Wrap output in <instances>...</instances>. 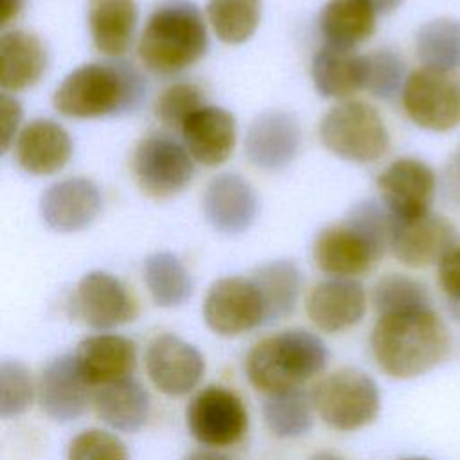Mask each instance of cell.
Listing matches in <instances>:
<instances>
[{"mask_svg":"<svg viewBox=\"0 0 460 460\" xmlns=\"http://www.w3.org/2000/svg\"><path fill=\"white\" fill-rule=\"evenodd\" d=\"M144 365L155 388L169 397L190 394L205 374L203 354L176 334L155 336L146 349Z\"/></svg>","mask_w":460,"mask_h":460,"instance_id":"9a60e30c","label":"cell"},{"mask_svg":"<svg viewBox=\"0 0 460 460\" xmlns=\"http://www.w3.org/2000/svg\"><path fill=\"white\" fill-rule=\"evenodd\" d=\"M309 460H345V458L336 453H331V451H318Z\"/></svg>","mask_w":460,"mask_h":460,"instance_id":"ee69618b","label":"cell"},{"mask_svg":"<svg viewBox=\"0 0 460 460\" xmlns=\"http://www.w3.org/2000/svg\"><path fill=\"white\" fill-rule=\"evenodd\" d=\"M381 203L395 219H413L431 212L437 192L433 169L413 156H402L388 164L377 176Z\"/></svg>","mask_w":460,"mask_h":460,"instance_id":"7c38bea8","label":"cell"},{"mask_svg":"<svg viewBox=\"0 0 460 460\" xmlns=\"http://www.w3.org/2000/svg\"><path fill=\"white\" fill-rule=\"evenodd\" d=\"M305 313L316 329L329 334L343 332L359 323L367 313L365 288L354 279L322 280L309 291Z\"/></svg>","mask_w":460,"mask_h":460,"instance_id":"ffe728a7","label":"cell"},{"mask_svg":"<svg viewBox=\"0 0 460 460\" xmlns=\"http://www.w3.org/2000/svg\"><path fill=\"white\" fill-rule=\"evenodd\" d=\"M70 156L72 138L56 120L32 119L16 135L14 158L29 174H54L66 165Z\"/></svg>","mask_w":460,"mask_h":460,"instance_id":"44dd1931","label":"cell"},{"mask_svg":"<svg viewBox=\"0 0 460 460\" xmlns=\"http://www.w3.org/2000/svg\"><path fill=\"white\" fill-rule=\"evenodd\" d=\"M262 417L268 429L279 438H296L307 435L314 422L311 392L291 388L266 395Z\"/></svg>","mask_w":460,"mask_h":460,"instance_id":"4dcf8cb0","label":"cell"},{"mask_svg":"<svg viewBox=\"0 0 460 460\" xmlns=\"http://www.w3.org/2000/svg\"><path fill=\"white\" fill-rule=\"evenodd\" d=\"M86 22L93 47L117 59L131 47L138 5L135 0H88Z\"/></svg>","mask_w":460,"mask_h":460,"instance_id":"d4e9b609","label":"cell"},{"mask_svg":"<svg viewBox=\"0 0 460 460\" xmlns=\"http://www.w3.org/2000/svg\"><path fill=\"white\" fill-rule=\"evenodd\" d=\"M66 460H129L126 444L113 433L90 428L68 442Z\"/></svg>","mask_w":460,"mask_h":460,"instance_id":"74e56055","label":"cell"},{"mask_svg":"<svg viewBox=\"0 0 460 460\" xmlns=\"http://www.w3.org/2000/svg\"><path fill=\"white\" fill-rule=\"evenodd\" d=\"M415 54L420 66L456 72L460 68V20L440 16L422 23L415 34Z\"/></svg>","mask_w":460,"mask_h":460,"instance_id":"1f68e13d","label":"cell"},{"mask_svg":"<svg viewBox=\"0 0 460 460\" xmlns=\"http://www.w3.org/2000/svg\"><path fill=\"white\" fill-rule=\"evenodd\" d=\"M36 395V385L31 370L18 359H2L0 363V415L13 419L25 413Z\"/></svg>","mask_w":460,"mask_h":460,"instance_id":"e575fe53","label":"cell"},{"mask_svg":"<svg viewBox=\"0 0 460 460\" xmlns=\"http://www.w3.org/2000/svg\"><path fill=\"white\" fill-rule=\"evenodd\" d=\"M377 14H386L395 11L404 0H365Z\"/></svg>","mask_w":460,"mask_h":460,"instance_id":"b9f144b4","label":"cell"},{"mask_svg":"<svg viewBox=\"0 0 460 460\" xmlns=\"http://www.w3.org/2000/svg\"><path fill=\"white\" fill-rule=\"evenodd\" d=\"M376 14L365 0H327L320 11L318 27L325 43L354 49L374 34Z\"/></svg>","mask_w":460,"mask_h":460,"instance_id":"83f0119b","label":"cell"},{"mask_svg":"<svg viewBox=\"0 0 460 460\" xmlns=\"http://www.w3.org/2000/svg\"><path fill=\"white\" fill-rule=\"evenodd\" d=\"M72 307L75 316L92 329L108 331L138 314V304L128 286L111 273L90 271L75 286Z\"/></svg>","mask_w":460,"mask_h":460,"instance_id":"4fadbf2b","label":"cell"},{"mask_svg":"<svg viewBox=\"0 0 460 460\" xmlns=\"http://www.w3.org/2000/svg\"><path fill=\"white\" fill-rule=\"evenodd\" d=\"M180 131L190 156L205 167L225 164L237 140L235 117L219 106L199 108L181 124Z\"/></svg>","mask_w":460,"mask_h":460,"instance_id":"7402d4cb","label":"cell"},{"mask_svg":"<svg viewBox=\"0 0 460 460\" xmlns=\"http://www.w3.org/2000/svg\"><path fill=\"white\" fill-rule=\"evenodd\" d=\"M74 358L90 386H104L133 374L137 347L126 336L101 332L83 338Z\"/></svg>","mask_w":460,"mask_h":460,"instance_id":"603a6c76","label":"cell"},{"mask_svg":"<svg viewBox=\"0 0 460 460\" xmlns=\"http://www.w3.org/2000/svg\"><path fill=\"white\" fill-rule=\"evenodd\" d=\"M460 243V234L451 219L428 212L413 219L392 216L390 252L404 266L428 268Z\"/></svg>","mask_w":460,"mask_h":460,"instance_id":"5bb4252c","label":"cell"},{"mask_svg":"<svg viewBox=\"0 0 460 460\" xmlns=\"http://www.w3.org/2000/svg\"><path fill=\"white\" fill-rule=\"evenodd\" d=\"M101 190L88 178H66L52 183L40 199L43 223L61 234L90 226L101 212Z\"/></svg>","mask_w":460,"mask_h":460,"instance_id":"d6986e66","label":"cell"},{"mask_svg":"<svg viewBox=\"0 0 460 460\" xmlns=\"http://www.w3.org/2000/svg\"><path fill=\"white\" fill-rule=\"evenodd\" d=\"M447 309H449L451 316L460 323V304H447Z\"/></svg>","mask_w":460,"mask_h":460,"instance_id":"f6af8a7d","label":"cell"},{"mask_svg":"<svg viewBox=\"0 0 460 460\" xmlns=\"http://www.w3.org/2000/svg\"><path fill=\"white\" fill-rule=\"evenodd\" d=\"M318 135L327 151L354 164H372L390 147V133L379 111L365 101H341L320 120Z\"/></svg>","mask_w":460,"mask_h":460,"instance_id":"8992f818","label":"cell"},{"mask_svg":"<svg viewBox=\"0 0 460 460\" xmlns=\"http://www.w3.org/2000/svg\"><path fill=\"white\" fill-rule=\"evenodd\" d=\"M92 406L95 415L111 429L137 433L149 419L151 397L147 390L129 376L99 386L92 395Z\"/></svg>","mask_w":460,"mask_h":460,"instance_id":"cb8c5ba5","label":"cell"},{"mask_svg":"<svg viewBox=\"0 0 460 460\" xmlns=\"http://www.w3.org/2000/svg\"><path fill=\"white\" fill-rule=\"evenodd\" d=\"M207 223L219 234L239 235L257 217L259 199L252 183L237 172H221L210 178L201 196Z\"/></svg>","mask_w":460,"mask_h":460,"instance_id":"2e32d148","label":"cell"},{"mask_svg":"<svg viewBox=\"0 0 460 460\" xmlns=\"http://www.w3.org/2000/svg\"><path fill=\"white\" fill-rule=\"evenodd\" d=\"M146 95V79L128 61H95L74 68L54 92L58 113L97 119L135 111Z\"/></svg>","mask_w":460,"mask_h":460,"instance_id":"3957f363","label":"cell"},{"mask_svg":"<svg viewBox=\"0 0 460 460\" xmlns=\"http://www.w3.org/2000/svg\"><path fill=\"white\" fill-rule=\"evenodd\" d=\"M90 388L74 354H61L41 368L36 381V397L49 419L70 422L81 417L92 402L93 394H90Z\"/></svg>","mask_w":460,"mask_h":460,"instance_id":"e0dca14e","label":"cell"},{"mask_svg":"<svg viewBox=\"0 0 460 460\" xmlns=\"http://www.w3.org/2000/svg\"><path fill=\"white\" fill-rule=\"evenodd\" d=\"M401 102L415 126L435 133L451 131L460 126V75L419 66L406 75Z\"/></svg>","mask_w":460,"mask_h":460,"instance_id":"ba28073f","label":"cell"},{"mask_svg":"<svg viewBox=\"0 0 460 460\" xmlns=\"http://www.w3.org/2000/svg\"><path fill=\"white\" fill-rule=\"evenodd\" d=\"M207 49L205 18L192 0H158L137 47L142 65L160 75L192 66Z\"/></svg>","mask_w":460,"mask_h":460,"instance_id":"277c9868","label":"cell"},{"mask_svg":"<svg viewBox=\"0 0 460 460\" xmlns=\"http://www.w3.org/2000/svg\"><path fill=\"white\" fill-rule=\"evenodd\" d=\"M22 104L7 95L5 92L0 95V126H2V133H0V140H2V153H7V149L11 147V144L14 142V135L18 131V126L22 122Z\"/></svg>","mask_w":460,"mask_h":460,"instance_id":"ab89813d","label":"cell"},{"mask_svg":"<svg viewBox=\"0 0 460 460\" xmlns=\"http://www.w3.org/2000/svg\"><path fill=\"white\" fill-rule=\"evenodd\" d=\"M138 187L151 198H169L181 192L192 180V156L183 144L165 133L144 137L131 158Z\"/></svg>","mask_w":460,"mask_h":460,"instance_id":"9c48e42d","label":"cell"},{"mask_svg":"<svg viewBox=\"0 0 460 460\" xmlns=\"http://www.w3.org/2000/svg\"><path fill=\"white\" fill-rule=\"evenodd\" d=\"M23 2L25 0H2V4H0V23L7 25L9 22H13L20 14V11L23 7Z\"/></svg>","mask_w":460,"mask_h":460,"instance_id":"60d3db41","label":"cell"},{"mask_svg":"<svg viewBox=\"0 0 460 460\" xmlns=\"http://www.w3.org/2000/svg\"><path fill=\"white\" fill-rule=\"evenodd\" d=\"M203 106V90L194 83L178 81L164 88L156 97L155 115L165 126L181 128V124Z\"/></svg>","mask_w":460,"mask_h":460,"instance_id":"8d00e7d4","label":"cell"},{"mask_svg":"<svg viewBox=\"0 0 460 460\" xmlns=\"http://www.w3.org/2000/svg\"><path fill=\"white\" fill-rule=\"evenodd\" d=\"M365 90L377 99H390L402 90L406 81L401 56L390 49L365 54Z\"/></svg>","mask_w":460,"mask_h":460,"instance_id":"d590c367","label":"cell"},{"mask_svg":"<svg viewBox=\"0 0 460 460\" xmlns=\"http://www.w3.org/2000/svg\"><path fill=\"white\" fill-rule=\"evenodd\" d=\"M365 54L325 43L313 58L311 77L316 92L327 99H347L365 90Z\"/></svg>","mask_w":460,"mask_h":460,"instance_id":"4316f807","label":"cell"},{"mask_svg":"<svg viewBox=\"0 0 460 460\" xmlns=\"http://www.w3.org/2000/svg\"><path fill=\"white\" fill-rule=\"evenodd\" d=\"M183 460H230V458L225 456V455H219L216 451H201V449H198V451L189 453Z\"/></svg>","mask_w":460,"mask_h":460,"instance_id":"7bdbcfd3","label":"cell"},{"mask_svg":"<svg viewBox=\"0 0 460 460\" xmlns=\"http://www.w3.org/2000/svg\"><path fill=\"white\" fill-rule=\"evenodd\" d=\"M437 279L447 304H460V243L437 264Z\"/></svg>","mask_w":460,"mask_h":460,"instance_id":"f35d334b","label":"cell"},{"mask_svg":"<svg viewBox=\"0 0 460 460\" xmlns=\"http://www.w3.org/2000/svg\"><path fill=\"white\" fill-rule=\"evenodd\" d=\"M207 327L219 336H239L266 323L264 302L252 277H223L203 300Z\"/></svg>","mask_w":460,"mask_h":460,"instance_id":"8fae6325","label":"cell"},{"mask_svg":"<svg viewBox=\"0 0 460 460\" xmlns=\"http://www.w3.org/2000/svg\"><path fill=\"white\" fill-rule=\"evenodd\" d=\"M185 420L190 435L210 447L234 446L248 431V411L243 399L221 385L201 388L190 399Z\"/></svg>","mask_w":460,"mask_h":460,"instance_id":"30bf717a","label":"cell"},{"mask_svg":"<svg viewBox=\"0 0 460 460\" xmlns=\"http://www.w3.org/2000/svg\"><path fill=\"white\" fill-rule=\"evenodd\" d=\"M300 126L293 113L270 110L252 120L244 137V153L255 167L279 171L289 165L300 149Z\"/></svg>","mask_w":460,"mask_h":460,"instance_id":"ac0fdd59","label":"cell"},{"mask_svg":"<svg viewBox=\"0 0 460 460\" xmlns=\"http://www.w3.org/2000/svg\"><path fill=\"white\" fill-rule=\"evenodd\" d=\"M392 214L374 199L358 201L341 223L322 228L313 243L320 271L352 279L368 273L390 250Z\"/></svg>","mask_w":460,"mask_h":460,"instance_id":"7a4b0ae2","label":"cell"},{"mask_svg":"<svg viewBox=\"0 0 460 460\" xmlns=\"http://www.w3.org/2000/svg\"><path fill=\"white\" fill-rule=\"evenodd\" d=\"M401 460H431V458H426V456H406V458H401Z\"/></svg>","mask_w":460,"mask_h":460,"instance_id":"bcb514c9","label":"cell"},{"mask_svg":"<svg viewBox=\"0 0 460 460\" xmlns=\"http://www.w3.org/2000/svg\"><path fill=\"white\" fill-rule=\"evenodd\" d=\"M372 304L381 316L431 307V296L420 280L404 273H386L372 289Z\"/></svg>","mask_w":460,"mask_h":460,"instance_id":"836d02e7","label":"cell"},{"mask_svg":"<svg viewBox=\"0 0 460 460\" xmlns=\"http://www.w3.org/2000/svg\"><path fill=\"white\" fill-rule=\"evenodd\" d=\"M252 280L259 288L264 302L266 323L282 320L296 309L302 291V273L289 259H277L261 264L252 273Z\"/></svg>","mask_w":460,"mask_h":460,"instance_id":"f1b7e54d","label":"cell"},{"mask_svg":"<svg viewBox=\"0 0 460 460\" xmlns=\"http://www.w3.org/2000/svg\"><path fill=\"white\" fill-rule=\"evenodd\" d=\"M370 350L390 377H419L451 352V334L433 307L381 314L370 332Z\"/></svg>","mask_w":460,"mask_h":460,"instance_id":"6da1fadb","label":"cell"},{"mask_svg":"<svg viewBox=\"0 0 460 460\" xmlns=\"http://www.w3.org/2000/svg\"><path fill=\"white\" fill-rule=\"evenodd\" d=\"M144 282L153 302L165 309L183 305L194 291V282L185 264L176 253L165 250L146 257Z\"/></svg>","mask_w":460,"mask_h":460,"instance_id":"f546056e","label":"cell"},{"mask_svg":"<svg viewBox=\"0 0 460 460\" xmlns=\"http://www.w3.org/2000/svg\"><path fill=\"white\" fill-rule=\"evenodd\" d=\"M207 16L219 41L239 45L259 27L261 0H208Z\"/></svg>","mask_w":460,"mask_h":460,"instance_id":"d6a6232c","label":"cell"},{"mask_svg":"<svg viewBox=\"0 0 460 460\" xmlns=\"http://www.w3.org/2000/svg\"><path fill=\"white\" fill-rule=\"evenodd\" d=\"M47 68L43 41L27 31H5L0 38V86L20 92L40 81Z\"/></svg>","mask_w":460,"mask_h":460,"instance_id":"484cf974","label":"cell"},{"mask_svg":"<svg viewBox=\"0 0 460 460\" xmlns=\"http://www.w3.org/2000/svg\"><path fill=\"white\" fill-rule=\"evenodd\" d=\"M311 399L318 417L338 431L361 429L372 424L381 410L376 381L354 367L320 377L311 388Z\"/></svg>","mask_w":460,"mask_h":460,"instance_id":"52a82bcc","label":"cell"},{"mask_svg":"<svg viewBox=\"0 0 460 460\" xmlns=\"http://www.w3.org/2000/svg\"><path fill=\"white\" fill-rule=\"evenodd\" d=\"M327 347L305 329H286L259 340L246 354L244 370L253 388L270 395L300 388L325 368Z\"/></svg>","mask_w":460,"mask_h":460,"instance_id":"5b68a950","label":"cell"}]
</instances>
